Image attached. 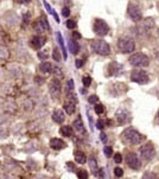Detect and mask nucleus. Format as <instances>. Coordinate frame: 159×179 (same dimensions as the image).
I'll list each match as a JSON object with an SVG mask.
<instances>
[{
  "label": "nucleus",
  "mask_w": 159,
  "mask_h": 179,
  "mask_svg": "<svg viewBox=\"0 0 159 179\" xmlns=\"http://www.w3.org/2000/svg\"><path fill=\"white\" fill-rule=\"evenodd\" d=\"M74 88H75L74 81H73V79H69V82H68V88H67V93H73V92H74Z\"/></svg>",
  "instance_id": "a878e982"
},
{
  "label": "nucleus",
  "mask_w": 159,
  "mask_h": 179,
  "mask_svg": "<svg viewBox=\"0 0 159 179\" xmlns=\"http://www.w3.org/2000/svg\"><path fill=\"white\" fill-rule=\"evenodd\" d=\"M52 57H54V59L56 62H61V54H59V51H58V49L57 47H55L54 49V52H52Z\"/></svg>",
  "instance_id": "b1692460"
},
{
  "label": "nucleus",
  "mask_w": 159,
  "mask_h": 179,
  "mask_svg": "<svg viewBox=\"0 0 159 179\" xmlns=\"http://www.w3.org/2000/svg\"><path fill=\"white\" fill-rule=\"evenodd\" d=\"M139 152H140L141 157L145 159V160H152L156 155V151H154V148L151 144H146V145L140 146Z\"/></svg>",
  "instance_id": "0eeeda50"
},
{
  "label": "nucleus",
  "mask_w": 159,
  "mask_h": 179,
  "mask_svg": "<svg viewBox=\"0 0 159 179\" xmlns=\"http://www.w3.org/2000/svg\"><path fill=\"white\" fill-rule=\"evenodd\" d=\"M114 174H115L116 177H122V174H124L122 168H120V167H116V168H114Z\"/></svg>",
  "instance_id": "7c9ffc66"
},
{
  "label": "nucleus",
  "mask_w": 159,
  "mask_h": 179,
  "mask_svg": "<svg viewBox=\"0 0 159 179\" xmlns=\"http://www.w3.org/2000/svg\"><path fill=\"white\" fill-rule=\"evenodd\" d=\"M88 163H89V167L93 170V172H94V174L97 172V163H96V159L94 158V157H90L89 158V160H88Z\"/></svg>",
  "instance_id": "5701e85b"
},
{
  "label": "nucleus",
  "mask_w": 159,
  "mask_h": 179,
  "mask_svg": "<svg viewBox=\"0 0 159 179\" xmlns=\"http://www.w3.org/2000/svg\"><path fill=\"white\" fill-rule=\"evenodd\" d=\"M97 101H99V97L96 95H93V96H90V97L88 98V102L89 103H96Z\"/></svg>",
  "instance_id": "473e14b6"
},
{
  "label": "nucleus",
  "mask_w": 159,
  "mask_h": 179,
  "mask_svg": "<svg viewBox=\"0 0 159 179\" xmlns=\"http://www.w3.org/2000/svg\"><path fill=\"white\" fill-rule=\"evenodd\" d=\"M114 161H115L116 164H120V163L122 161V155H121L120 153H116V154L114 155Z\"/></svg>",
  "instance_id": "2f4dec72"
},
{
  "label": "nucleus",
  "mask_w": 159,
  "mask_h": 179,
  "mask_svg": "<svg viewBox=\"0 0 159 179\" xmlns=\"http://www.w3.org/2000/svg\"><path fill=\"white\" fill-rule=\"evenodd\" d=\"M68 49L70 50V52H71L73 55H77L78 51H80V45H78L77 42H75V41H69V43H68Z\"/></svg>",
  "instance_id": "dca6fc26"
},
{
  "label": "nucleus",
  "mask_w": 159,
  "mask_h": 179,
  "mask_svg": "<svg viewBox=\"0 0 159 179\" xmlns=\"http://www.w3.org/2000/svg\"><path fill=\"white\" fill-rule=\"evenodd\" d=\"M94 32L97 36H106L109 32V26L102 19H96L94 23Z\"/></svg>",
  "instance_id": "423d86ee"
},
{
  "label": "nucleus",
  "mask_w": 159,
  "mask_h": 179,
  "mask_svg": "<svg viewBox=\"0 0 159 179\" xmlns=\"http://www.w3.org/2000/svg\"><path fill=\"white\" fill-rule=\"evenodd\" d=\"M126 164L128 167H131L132 170H139L140 168V161L138 159V155L134 152H128L126 154Z\"/></svg>",
  "instance_id": "6e6552de"
},
{
  "label": "nucleus",
  "mask_w": 159,
  "mask_h": 179,
  "mask_svg": "<svg viewBox=\"0 0 159 179\" xmlns=\"http://www.w3.org/2000/svg\"><path fill=\"white\" fill-rule=\"evenodd\" d=\"M82 82H83V85H84V87H89V85H90V83H92V77H89V76H83Z\"/></svg>",
  "instance_id": "bb28decb"
},
{
  "label": "nucleus",
  "mask_w": 159,
  "mask_h": 179,
  "mask_svg": "<svg viewBox=\"0 0 159 179\" xmlns=\"http://www.w3.org/2000/svg\"><path fill=\"white\" fill-rule=\"evenodd\" d=\"M122 136H124V139H125L127 142H131L133 145L140 144L141 140H143L141 134L139 133L138 131H135L134 128H127V129H125L124 133H122Z\"/></svg>",
  "instance_id": "f257e3e1"
},
{
  "label": "nucleus",
  "mask_w": 159,
  "mask_h": 179,
  "mask_svg": "<svg viewBox=\"0 0 159 179\" xmlns=\"http://www.w3.org/2000/svg\"><path fill=\"white\" fill-rule=\"evenodd\" d=\"M94 111H95L96 114H102V113L105 112V107H103L102 104H97V106H95Z\"/></svg>",
  "instance_id": "c85d7f7f"
},
{
  "label": "nucleus",
  "mask_w": 159,
  "mask_h": 179,
  "mask_svg": "<svg viewBox=\"0 0 159 179\" xmlns=\"http://www.w3.org/2000/svg\"><path fill=\"white\" fill-rule=\"evenodd\" d=\"M59 132H61V134L63 136H70L73 134V128L70 126H64V127L61 128V131Z\"/></svg>",
  "instance_id": "4be33fe9"
},
{
  "label": "nucleus",
  "mask_w": 159,
  "mask_h": 179,
  "mask_svg": "<svg viewBox=\"0 0 159 179\" xmlns=\"http://www.w3.org/2000/svg\"><path fill=\"white\" fill-rule=\"evenodd\" d=\"M131 79L135 83L139 84H145L148 82V75L145 70H140V69H135L131 74Z\"/></svg>",
  "instance_id": "39448f33"
},
{
  "label": "nucleus",
  "mask_w": 159,
  "mask_h": 179,
  "mask_svg": "<svg viewBox=\"0 0 159 179\" xmlns=\"http://www.w3.org/2000/svg\"><path fill=\"white\" fill-rule=\"evenodd\" d=\"M73 37H74V39H81V35H80L78 32H76V31L73 32Z\"/></svg>",
  "instance_id": "58836bf2"
},
{
  "label": "nucleus",
  "mask_w": 159,
  "mask_h": 179,
  "mask_svg": "<svg viewBox=\"0 0 159 179\" xmlns=\"http://www.w3.org/2000/svg\"><path fill=\"white\" fill-rule=\"evenodd\" d=\"M77 177H78L80 179H87V178H88V173H87V171H84V170H80V171L77 172Z\"/></svg>",
  "instance_id": "cd10ccee"
},
{
  "label": "nucleus",
  "mask_w": 159,
  "mask_h": 179,
  "mask_svg": "<svg viewBox=\"0 0 159 179\" xmlns=\"http://www.w3.org/2000/svg\"><path fill=\"white\" fill-rule=\"evenodd\" d=\"M121 69H122V66L120 64H118V63L114 62L112 64H109V74L111 75H118Z\"/></svg>",
  "instance_id": "a211bd4d"
},
{
  "label": "nucleus",
  "mask_w": 159,
  "mask_h": 179,
  "mask_svg": "<svg viewBox=\"0 0 159 179\" xmlns=\"http://www.w3.org/2000/svg\"><path fill=\"white\" fill-rule=\"evenodd\" d=\"M96 127H97L99 129H102V128L105 127V121H103V120H97V125H96Z\"/></svg>",
  "instance_id": "4c0bfd02"
},
{
  "label": "nucleus",
  "mask_w": 159,
  "mask_h": 179,
  "mask_svg": "<svg viewBox=\"0 0 159 179\" xmlns=\"http://www.w3.org/2000/svg\"><path fill=\"white\" fill-rule=\"evenodd\" d=\"M38 58H39V59H42V61L46 59V58H48L46 52H38Z\"/></svg>",
  "instance_id": "e433bc0d"
},
{
  "label": "nucleus",
  "mask_w": 159,
  "mask_h": 179,
  "mask_svg": "<svg viewBox=\"0 0 159 179\" xmlns=\"http://www.w3.org/2000/svg\"><path fill=\"white\" fill-rule=\"evenodd\" d=\"M82 64H83V62H82V61H80V59H77V61H76V66H77V68H81V66H82Z\"/></svg>",
  "instance_id": "a19ab883"
},
{
  "label": "nucleus",
  "mask_w": 159,
  "mask_h": 179,
  "mask_svg": "<svg viewBox=\"0 0 159 179\" xmlns=\"http://www.w3.org/2000/svg\"><path fill=\"white\" fill-rule=\"evenodd\" d=\"M135 44L132 39L130 38H120L118 41V49L120 50L122 54H130L134 50Z\"/></svg>",
  "instance_id": "7ed1b4c3"
},
{
  "label": "nucleus",
  "mask_w": 159,
  "mask_h": 179,
  "mask_svg": "<svg viewBox=\"0 0 159 179\" xmlns=\"http://www.w3.org/2000/svg\"><path fill=\"white\" fill-rule=\"evenodd\" d=\"M75 161L78 163V164H86L87 161V157L83 152L81 151H76L75 152Z\"/></svg>",
  "instance_id": "f3484780"
},
{
  "label": "nucleus",
  "mask_w": 159,
  "mask_h": 179,
  "mask_svg": "<svg viewBox=\"0 0 159 179\" xmlns=\"http://www.w3.org/2000/svg\"><path fill=\"white\" fill-rule=\"evenodd\" d=\"M158 119H159V112H158Z\"/></svg>",
  "instance_id": "a18cd8bd"
},
{
  "label": "nucleus",
  "mask_w": 159,
  "mask_h": 179,
  "mask_svg": "<svg viewBox=\"0 0 159 179\" xmlns=\"http://www.w3.org/2000/svg\"><path fill=\"white\" fill-rule=\"evenodd\" d=\"M130 63L133 66H147L150 64V61H148V57L145 54L138 52V54H134L133 56H131Z\"/></svg>",
  "instance_id": "20e7f679"
},
{
  "label": "nucleus",
  "mask_w": 159,
  "mask_h": 179,
  "mask_svg": "<svg viewBox=\"0 0 159 179\" xmlns=\"http://www.w3.org/2000/svg\"><path fill=\"white\" fill-rule=\"evenodd\" d=\"M100 139L102 140V142H106V141H107V135H106L105 133H101V135H100Z\"/></svg>",
  "instance_id": "ea45409f"
},
{
  "label": "nucleus",
  "mask_w": 159,
  "mask_h": 179,
  "mask_svg": "<svg viewBox=\"0 0 159 179\" xmlns=\"http://www.w3.org/2000/svg\"><path fill=\"white\" fill-rule=\"evenodd\" d=\"M14 3H17V4H24V3H27V0H14Z\"/></svg>",
  "instance_id": "79ce46f5"
},
{
  "label": "nucleus",
  "mask_w": 159,
  "mask_h": 179,
  "mask_svg": "<svg viewBox=\"0 0 159 179\" xmlns=\"http://www.w3.org/2000/svg\"><path fill=\"white\" fill-rule=\"evenodd\" d=\"M39 70H41L42 73H44V74H49V73L52 71V65L49 62H43L41 65H39Z\"/></svg>",
  "instance_id": "6ab92c4d"
},
{
  "label": "nucleus",
  "mask_w": 159,
  "mask_h": 179,
  "mask_svg": "<svg viewBox=\"0 0 159 179\" xmlns=\"http://www.w3.org/2000/svg\"><path fill=\"white\" fill-rule=\"evenodd\" d=\"M128 16L131 17V19L133 22H140L141 20V9L139 8V6L137 5H133L131 4L130 6H128Z\"/></svg>",
  "instance_id": "1a4fd4ad"
},
{
  "label": "nucleus",
  "mask_w": 159,
  "mask_h": 179,
  "mask_svg": "<svg viewBox=\"0 0 159 179\" xmlns=\"http://www.w3.org/2000/svg\"><path fill=\"white\" fill-rule=\"evenodd\" d=\"M44 44H45V38L41 37V36H36V37H33V38H32V41H31V45H32L35 49L42 47Z\"/></svg>",
  "instance_id": "ddd939ff"
},
{
  "label": "nucleus",
  "mask_w": 159,
  "mask_h": 179,
  "mask_svg": "<svg viewBox=\"0 0 159 179\" xmlns=\"http://www.w3.org/2000/svg\"><path fill=\"white\" fill-rule=\"evenodd\" d=\"M63 107H64V111H65V113H67V114H69V115L74 114V113H75V111H76V106H75V103H74V102H67Z\"/></svg>",
  "instance_id": "aec40b11"
},
{
  "label": "nucleus",
  "mask_w": 159,
  "mask_h": 179,
  "mask_svg": "<svg viewBox=\"0 0 159 179\" xmlns=\"http://www.w3.org/2000/svg\"><path fill=\"white\" fill-rule=\"evenodd\" d=\"M43 4H44V7L46 8V11H48L49 13H50V14H52V12H54V11H52V8H51V6H50V5H49V4L46 3V1H44Z\"/></svg>",
  "instance_id": "c9c22d12"
},
{
  "label": "nucleus",
  "mask_w": 159,
  "mask_h": 179,
  "mask_svg": "<svg viewBox=\"0 0 159 179\" xmlns=\"http://www.w3.org/2000/svg\"><path fill=\"white\" fill-rule=\"evenodd\" d=\"M92 49L93 51L100 56H108L111 52V47H109L108 43H106L102 39H96L92 43Z\"/></svg>",
  "instance_id": "f03ea898"
},
{
  "label": "nucleus",
  "mask_w": 159,
  "mask_h": 179,
  "mask_svg": "<svg viewBox=\"0 0 159 179\" xmlns=\"http://www.w3.org/2000/svg\"><path fill=\"white\" fill-rule=\"evenodd\" d=\"M62 16L63 17H69V16H70V9H69L68 7H64L62 9Z\"/></svg>",
  "instance_id": "72a5a7b5"
},
{
  "label": "nucleus",
  "mask_w": 159,
  "mask_h": 179,
  "mask_svg": "<svg viewBox=\"0 0 159 179\" xmlns=\"http://www.w3.org/2000/svg\"><path fill=\"white\" fill-rule=\"evenodd\" d=\"M76 26V23L74 20H67V27L68 28H74Z\"/></svg>",
  "instance_id": "f704fd0d"
},
{
  "label": "nucleus",
  "mask_w": 159,
  "mask_h": 179,
  "mask_svg": "<svg viewBox=\"0 0 159 179\" xmlns=\"http://www.w3.org/2000/svg\"><path fill=\"white\" fill-rule=\"evenodd\" d=\"M103 152H105V154H106V157H112V153H113V150H112V147H109V146H106L105 148H103Z\"/></svg>",
  "instance_id": "c756f323"
},
{
  "label": "nucleus",
  "mask_w": 159,
  "mask_h": 179,
  "mask_svg": "<svg viewBox=\"0 0 159 179\" xmlns=\"http://www.w3.org/2000/svg\"><path fill=\"white\" fill-rule=\"evenodd\" d=\"M158 5H159V4H158Z\"/></svg>",
  "instance_id": "49530a36"
},
{
  "label": "nucleus",
  "mask_w": 159,
  "mask_h": 179,
  "mask_svg": "<svg viewBox=\"0 0 159 179\" xmlns=\"http://www.w3.org/2000/svg\"><path fill=\"white\" fill-rule=\"evenodd\" d=\"M64 113L62 111H59V109H57V111H55L52 113V120L57 123H63L64 122Z\"/></svg>",
  "instance_id": "4468645a"
},
{
  "label": "nucleus",
  "mask_w": 159,
  "mask_h": 179,
  "mask_svg": "<svg viewBox=\"0 0 159 179\" xmlns=\"http://www.w3.org/2000/svg\"><path fill=\"white\" fill-rule=\"evenodd\" d=\"M116 119H118V122L122 125V123H126L130 121V113H128L127 111H125V109H119V111L116 112Z\"/></svg>",
  "instance_id": "9b49d317"
},
{
  "label": "nucleus",
  "mask_w": 159,
  "mask_h": 179,
  "mask_svg": "<svg viewBox=\"0 0 159 179\" xmlns=\"http://www.w3.org/2000/svg\"><path fill=\"white\" fill-rule=\"evenodd\" d=\"M50 147L55 151H59V150H62V148L65 147V144H64L63 140H61V139L54 138V139L50 140Z\"/></svg>",
  "instance_id": "f8f14e48"
},
{
  "label": "nucleus",
  "mask_w": 159,
  "mask_h": 179,
  "mask_svg": "<svg viewBox=\"0 0 159 179\" xmlns=\"http://www.w3.org/2000/svg\"><path fill=\"white\" fill-rule=\"evenodd\" d=\"M148 177H152V178H156L157 176H154V174H145V178H148Z\"/></svg>",
  "instance_id": "37998d69"
},
{
  "label": "nucleus",
  "mask_w": 159,
  "mask_h": 179,
  "mask_svg": "<svg viewBox=\"0 0 159 179\" xmlns=\"http://www.w3.org/2000/svg\"><path fill=\"white\" fill-rule=\"evenodd\" d=\"M74 127L77 132L80 133H84L86 132V129H84V126H83V122H82V119L81 116H77L76 117V120L74 121Z\"/></svg>",
  "instance_id": "2eb2a0df"
},
{
  "label": "nucleus",
  "mask_w": 159,
  "mask_h": 179,
  "mask_svg": "<svg viewBox=\"0 0 159 179\" xmlns=\"http://www.w3.org/2000/svg\"><path fill=\"white\" fill-rule=\"evenodd\" d=\"M157 59H158V61H159V51L157 52Z\"/></svg>",
  "instance_id": "c03bdc74"
},
{
  "label": "nucleus",
  "mask_w": 159,
  "mask_h": 179,
  "mask_svg": "<svg viewBox=\"0 0 159 179\" xmlns=\"http://www.w3.org/2000/svg\"><path fill=\"white\" fill-rule=\"evenodd\" d=\"M57 41L59 43V45H61V49H62V52H63V56H64V59H67L68 55H67V49H65V45H64V41H63V38H62V35L57 32Z\"/></svg>",
  "instance_id": "412c9836"
},
{
  "label": "nucleus",
  "mask_w": 159,
  "mask_h": 179,
  "mask_svg": "<svg viewBox=\"0 0 159 179\" xmlns=\"http://www.w3.org/2000/svg\"><path fill=\"white\" fill-rule=\"evenodd\" d=\"M144 24H145V26H146L147 28H150V27H153V26H154V22H153V19H152V18H147V19H145Z\"/></svg>",
  "instance_id": "393cba45"
},
{
  "label": "nucleus",
  "mask_w": 159,
  "mask_h": 179,
  "mask_svg": "<svg viewBox=\"0 0 159 179\" xmlns=\"http://www.w3.org/2000/svg\"><path fill=\"white\" fill-rule=\"evenodd\" d=\"M61 82H59L58 78H54L52 81L50 82V93L52 95V97H56L58 98L59 95H61Z\"/></svg>",
  "instance_id": "9d476101"
}]
</instances>
